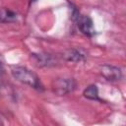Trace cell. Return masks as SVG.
I'll return each instance as SVG.
<instances>
[{"label": "cell", "mask_w": 126, "mask_h": 126, "mask_svg": "<svg viewBox=\"0 0 126 126\" xmlns=\"http://www.w3.org/2000/svg\"><path fill=\"white\" fill-rule=\"evenodd\" d=\"M12 76L19 82L28 85L36 90H42L41 82L38 76L24 66H13L11 68Z\"/></svg>", "instance_id": "obj_1"}, {"label": "cell", "mask_w": 126, "mask_h": 126, "mask_svg": "<svg viewBox=\"0 0 126 126\" xmlns=\"http://www.w3.org/2000/svg\"><path fill=\"white\" fill-rule=\"evenodd\" d=\"M76 85V81L72 78H58L53 82L52 90L58 95H64L73 92Z\"/></svg>", "instance_id": "obj_2"}, {"label": "cell", "mask_w": 126, "mask_h": 126, "mask_svg": "<svg viewBox=\"0 0 126 126\" xmlns=\"http://www.w3.org/2000/svg\"><path fill=\"white\" fill-rule=\"evenodd\" d=\"M74 18H75L77 26L82 33H84L85 35H88V36H93L95 33L93 20L89 16L82 15L76 11V13L74 14Z\"/></svg>", "instance_id": "obj_3"}, {"label": "cell", "mask_w": 126, "mask_h": 126, "mask_svg": "<svg viewBox=\"0 0 126 126\" xmlns=\"http://www.w3.org/2000/svg\"><path fill=\"white\" fill-rule=\"evenodd\" d=\"M100 74L104 79L110 82H116L119 81L122 78V72L121 69L112 65H103L100 68Z\"/></svg>", "instance_id": "obj_4"}, {"label": "cell", "mask_w": 126, "mask_h": 126, "mask_svg": "<svg viewBox=\"0 0 126 126\" xmlns=\"http://www.w3.org/2000/svg\"><path fill=\"white\" fill-rule=\"evenodd\" d=\"M31 58L33 61L34 65H36L37 67H49L55 64L54 58L50 54H45V53L32 54Z\"/></svg>", "instance_id": "obj_5"}, {"label": "cell", "mask_w": 126, "mask_h": 126, "mask_svg": "<svg viewBox=\"0 0 126 126\" xmlns=\"http://www.w3.org/2000/svg\"><path fill=\"white\" fill-rule=\"evenodd\" d=\"M64 57L66 60L71 62H80L85 59V54L77 49H69L65 52Z\"/></svg>", "instance_id": "obj_6"}, {"label": "cell", "mask_w": 126, "mask_h": 126, "mask_svg": "<svg viewBox=\"0 0 126 126\" xmlns=\"http://www.w3.org/2000/svg\"><path fill=\"white\" fill-rule=\"evenodd\" d=\"M17 14L9 9L2 8L0 9V22L2 23H12L17 21Z\"/></svg>", "instance_id": "obj_7"}, {"label": "cell", "mask_w": 126, "mask_h": 126, "mask_svg": "<svg viewBox=\"0 0 126 126\" xmlns=\"http://www.w3.org/2000/svg\"><path fill=\"white\" fill-rule=\"evenodd\" d=\"M84 96L89 98V99H93V100H100L99 95H98V89L95 85H91L89 86L83 93Z\"/></svg>", "instance_id": "obj_8"}, {"label": "cell", "mask_w": 126, "mask_h": 126, "mask_svg": "<svg viewBox=\"0 0 126 126\" xmlns=\"http://www.w3.org/2000/svg\"><path fill=\"white\" fill-rule=\"evenodd\" d=\"M0 68H1V61H0Z\"/></svg>", "instance_id": "obj_9"}]
</instances>
